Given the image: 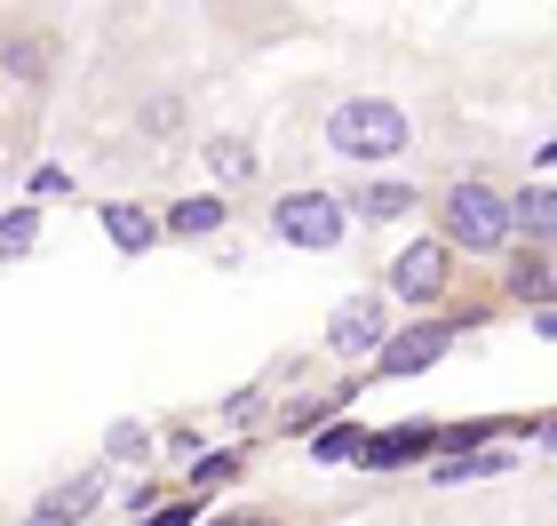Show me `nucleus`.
<instances>
[{"label":"nucleus","instance_id":"f257e3e1","mask_svg":"<svg viewBox=\"0 0 557 526\" xmlns=\"http://www.w3.org/2000/svg\"><path fill=\"white\" fill-rule=\"evenodd\" d=\"M438 247L454 256H502L510 247V199H502L494 184H478V175H462V184L438 192Z\"/></svg>","mask_w":557,"mask_h":526},{"label":"nucleus","instance_id":"f03ea898","mask_svg":"<svg viewBox=\"0 0 557 526\" xmlns=\"http://www.w3.org/2000/svg\"><path fill=\"white\" fill-rule=\"evenodd\" d=\"M326 144H335L343 160H398L414 144V129H407V112L391 105V96H343L335 112H326Z\"/></svg>","mask_w":557,"mask_h":526},{"label":"nucleus","instance_id":"7ed1b4c3","mask_svg":"<svg viewBox=\"0 0 557 526\" xmlns=\"http://www.w3.org/2000/svg\"><path fill=\"white\" fill-rule=\"evenodd\" d=\"M271 232L287 240V247H311V256H326V247H343L350 208H343L335 192H319V184H311V192H287V199L271 208Z\"/></svg>","mask_w":557,"mask_h":526},{"label":"nucleus","instance_id":"20e7f679","mask_svg":"<svg viewBox=\"0 0 557 526\" xmlns=\"http://www.w3.org/2000/svg\"><path fill=\"white\" fill-rule=\"evenodd\" d=\"M383 343H391V304L374 288L343 295V304L326 311V351H335V359H374Z\"/></svg>","mask_w":557,"mask_h":526},{"label":"nucleus","instance_id":"39448f33","mask_svg":"<svg viewBox=\"0 0 557 526\" xmlns=\"http://www.w3.org/2000/svg\"><path fill=\"white\" fill-rule=\"evenodd\" d=\"M454 280V256L438 240H414V247H398V264H391V295H407V304H438Z\"/></svg>","mask_w":557,"mask_h":526},{"label":"nucleus","instance_id":"423d86ee","mask_svg":"<svg viewBox=\"0 0 557 526\" xmlns=\"http://www.w3.org/2000/svg\"><path fill=\"white\" fill-rule=\"evenodd\" d=\"M446 343H454V328H446V319H422V328H407V335H391L383 351H374V367H383V375H422V367L438 359Z\"/></svg>","mask_w":557,"mask_h":526},{"label":"nucleus","instance_id":"0eeeda50","mask_svg":"<svg viewBox=\"0 0 557 526\" xmlns=\"http://www.w3.org/2000/svg\"><path fill=\"white\" fill-rule=\"evenodd\" d=\"M223 199L215 192H191V199H175V208L160 216V232H175V240H208V232H223Z\"/></svg>","mask_w":557,"mask_h":526},{"label":"nucleus","instance_id":"6e6552de","mask_svg":"<svg viewBox=\"0 0 557 526\" xmlns=\"http://www.w3.org/2000/svg\"><path fill=\"white\" fill-rule=\"evenodd\" d=\"M104 232H112V247H120V256H144V247L160 240V216H151V208H136V199H112V208H104Z\"/></svg>","mask_w":557,"mask_h":526},{"label":"nucleus","instance_id":"1a4fd4ad","mask_svg":"<svg viewBox=\"0 0 557 526\" xmlns=\"http://www.w3.org/2000/svg\"><path fill=\"white\" fill-rule=\"evenodd\" d=\"M518 232L534 240V247L557 232V199H549V184H525V192L510 199V240H518Z\"/></svg>","mask_w":557,"mask_h":526},{"label":"nucleus","instance_id":"9d476101","mask_svg":"<svg viewBox=\"0 0 557 526\" xmlns=\"http://www.w3.org/2000/svg\"><path fill=\"white\" fill-rule=\"evenodd\" d=\"M494 470H510V455H494V447H470V455H438V463H430V487H462V479H494Z\"/></svg>","mask_w":557,"mask_h":526},{"label":"nucleus","instance_id":"9b49d317","mask_svg":"<svg viewBox=\"0 0 557 526\" xmlns=\"http://www.w3.org/2000/svg\"><path fill=\"white\" fill-rule=\"evenodd\" d=\"M350 216H367V223H391V216H414V184H367L359 199H343Z\"/></svg>","mask_w":557,"mask_h":526},{"label":"nucleus","instance_id":"f8f14e48","mask_svg":"<svg viewBox=\"0 0 557 526\" xmlns=\"http://www.w3.org/2000/svg\"><path fill=\"white\" fill-rule=\"evenodd\" d=\"M414 455H430V431L422 423H407V431H391V439H367V470H391V463H414Z\"/></svg>","mask_w":557,"mask_h":526},{"label":"nucleus","instance_id":"ddd939ff","mask_svg":"<svg viewBox=\"0 0 557 526\" xmlns=\"http://www.w3.org/2000/svg\"><path fill=\"white\" fill-rule=\"evenodd\" d=\"M502 288H510L518 304H534V311H542V304H549V288H557V271H549V256H518Z\"/></svg>","mask_w":557,"mask_h":526},{"label":"nucleus","instance_id":"4468645a","mask_svg":"<svg viewBox=\"0 0 557 526\" xmlns=\"http://www.w3.org/2000/svg\"><path fill=\"white\" fill-rule=\"evenodd\" d=\"M208 168L223 175V184H256V152H247L239 136H215L208 144Z\"/></svg>","mask_w":557,"mask_h":526},{"label":"nucleus","instance_id":"2eb2a0df","mask_svg":"<svg viewBox=\"0 0 557 526\" xmlns=\"http://www.w3.org/2000/svg\"><path fill=\"white\" fill-rule=\"evenodd\" d=\"M33 240H40V208L0 216V256H33Z\"/></svg>","mask_w":557,"mask_h":526},{"label":"nucleus","instance_id":"dca6fc26","mask_svg":"<svg viewBox=\"0 0 557 526\" xmlns=\"http://www.w3.org/2000/svg\"><path fill=\"white\" fill-rule=\"evenodd\" d=\"M319 463H359L367 455V431H350V423H335V431H319V447H311Z\"/></svg>","mask_w":557,"mask_h":526},{"label":"nucleus","instance_id":"f3484780","mask_svg":"<svg viewBox=\"0 0 557 526\" xmlns=\"http://www.w3.org/2000/svg\"><path fill=\"white\" fill-rule=\"evenodd\" d=\"M96 494H104V479H96V470H88V479H72V487H64V494H48V503H57V511H64V518H72V526H81V518H88V511H96Z\"/></svg>","mask_w":557,"mask_h":526},{"label":"nucleus","instance_id":"a211bd4d","mask_svg":"<svg viewBox=\"0 0 557 526\" xmlns=\"http://www.w3.org/2000/svg\"><path fill=\"white\" fill-rule=\"evenodd\" d=\"M104 447H112L120 463H144V431H136V423H112V439H104Z\"/></svg>","mask_w":557,"mask_h":526},{"label":"nucleus","instance_id":"6ab92c4d","mask_svg":"<svg viewBox=\"0 0 557 526\" xmlns=\"http://www.w3.org/2000/svg\"><path fill=\"white\" fill-rule=\"evenodd\" d=\"M232 470H239L232 455H208V463H199V470H191V479H199V487H223V479H232Z\"/></svg>","mask_w":557,"mask_h":526},{"label":"nucleus","instance_id":"aec40b11","mask_svg":"<svg viewBox=\"0 0 557 526\" xmlns=\"http://www.w3.org/2000/svg\"><path fill=\"white\" fill-rule=\"evenodd\" d=\"M24 526H72V518H64L57 503H33V511H24Z\"/></svg>","mask_w":557,"mask_h":526},{"label":"nucleus","instance_id":"412c9836","mask_svg":"<svg viewBox=\"0 0 557 526\" xmlns=\"http://www.w3.org/2000/svg\"><path fill=\"white\" fill-rule=\"evenodd\" d=\"M151 526H191V503H184V511H160V518H151Z\"/></svg>","mask_w":557,"mask_h":526},{"label":"nucleus","instance_id":"4be33fe9","mask_svg":"<svg viewBox=\"0 0 557 526\" xmlns=\"http://www.w3.org/2000/svg\"><path fill=\"white\" fill-rule=\"evenodd\" d=\"M256 526H278V518H256Z\"/></svg>","mask_w":557,"mask_h":526},{"label":"nucleus","instance_id":"5701e85b","mask_svg":"<svg viewBox=\"0 0 557 526\" xmlns=\"http://www.w3.org/2000/svg\"><path fill=\"white\" fill-rule=\"evenodd\" d=\"M223 526H232V518H223Z\"/></svg>","mask_w":557,"mask_h":526}]
</instances>
